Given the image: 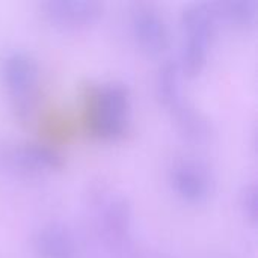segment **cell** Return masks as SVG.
<instances>
[{"label": "cell", "instance_id": "obj_1", "mask_svg": "<svg viewBox=\"0 0 258 258\" xmlns=\"http://www.w3.org/2000/svg\"><path fill=\"white\" fill-rule=\"evenodd\" d=\"M216 11L207 2H190L180 12L183 33L178 65L181 73L197 76L204 68L216 30Z\"/></svg>", "mask_w": 258, "mask_h": 258}, {"label": "cell", "instance_id": "obj_2", "mask_svg": "<svg viewBox=\"0 0 258 258\" xmlns=\"http://www.w3.org/2000/svg\"><path fill=\"white\" fill-rule=\"evenodd\" d=\"M130 110L132 94L128 86L119 80L104 82L91 95L88 113L89 130L100 139H118L128 130Z\"/></svg>", "mask_w": 258, "mask_h": 258}, {"label": "cell", "instance_id": "obj_3", "mask_svg": "<svg viewBox=\"0 0 258 258\" xmlns=\"http://www.w3.org/2000/svg\"><path fill=\"white\" fill-rule=\"evenodd\" d=\"M0 79L14 113L21 119L29 118L38 101L39 67L36 59L24 50L8 53L0 62Z\"/></svg>", "mask_w": 258, "mask_h": 258}, {"label": "cell", "instance_id": "obj_4", "mask_svg": "<svg viewBox=\"0 0 258 258\" xmlns=\"http://www.w3.org/2000/svg\"><path fill=\"white\" fill-rule=\"evenodd\" d=\"M97 228L116 258H136L132 239L133 209L127 197L107 194L97 201Z\"/></svg>", "mask_w": 258, "mask_h": 258}, {"label": "cell", "instance_id": "obj_5", "mask_svg": "<svg viewBox=\"0 0 258 258\" xmlns=\"http://www.w3.org/2000/svg\"><path fill=\"white\" fill-rule=\"evenodd\" d=\"M63 154L45 142H9L0 139V169L14 175H38L59 169Z\"/></svg>", "mask_w": 258, "mask_h": 258}, {"label": "cell", "instance_id": "obj_6", "mask_svg": "<svg viewBox=\"0 0 258 258\" xmlns=\"http://www.w3.org/2000/svg\"><path fill=\"white\" fill-rule=\"evenodd\" d=\"M130 27L138 45L150 54H160L169 45L168 21L160 9L151 3L133 5Z\"/></svg>", "mask_w": 258, "mask_h": 258}, {"label": "cell", "instance_id": "obj_7", "mask_svg": "<svg viewBox=\"0 0 258 258\" xmlns=\"http://www.w3.org/2000/svg\"><path fill=\"white\" fill-rule=\"evenodd\" d=\"M169 181L181 200L194 204L209 200L215 189V178L209 166L190 157L180 159L172 165Z\"/></svg>", "mask_w": 258, "mask_h": 258}, {"label": "cell", "instance_id": "obj_8", "mask_svg": "<svg viewBox=\"0 0 258 258\" xmlns=\"http://www.w3.org/2000/svg\"><path fill=\"white\" fill-rule=\"evenodd\" d=\"M44 17L63 27H82L103 15V3L97 0H45L41 3Z\"/></svg>", "mask_w": 258, "mask_h": 258}, {"label": "cell", "instance_id": "obj_9", "mask_svg": "<svg viewBox=\"0 0 258 258\" xmlns=\"http://www.w3.org/2000/svg\"><path fill=\"white\" fill-rule=\"evenodd\" d=\"M32 246L39 258H76L77 240L73 231L60 222H48L39 227Z\"/></svg>", "mask_w": 258, "mask_h": 258}, {"label": "cell", "instance_id": "obj_10", "mask_svg": "<svg viewBox=\"0 0 258 258\" xmlns=\"http://www.w3.org/2000/svg\"><path fill=\"white\" fill-rule=\"evenodd\" d=\"M178 132L190 142H206L212 135V124L209 118L190 101L183 98L175 107L169 110Z\"/></svg>", "mask_w": 258, "mask_h": 258}, {"label": "cell", "instance_id": "obj_11", "mask_svg": "<svg viewBox=\"0 0 258 258\" xmlns=\"http://www.w3.org/2000/svg\"><path fill=\"white\" fill-rule=\"evenodd\" d=\"M156 95L168 110L184 98L181 91V70L177 59L166 57L159 65L156 73Z\"/></svg>", "mask_w": 258, "mask_h": 258}, {"label": "cell", "instance_id": "obj_12", "mask_svg": "<svg viewBox=\"0 0 258 258\" xmlns=\"http://www.w3.org/2000/svg\"><path fill=\"white\" fill-rule=\"evenodd\" d=\"M213 6L218 17L237 27H249L258 18L257 0H225Z\"/></svg>", "mask_w": 258, "mask_h": 258}, {"label": "cell", "instance_id": "obj_13", "mask_svg": "<svg viewBox=\"0 0 258 258\" xmlns=\"http://www.w3.org/2000/svg\"><path fill=\"white\" fill-rule=\"evenodd\" d=\"M258 189L257 184L254 181L245 183L243 187L240 189V195H239V204L242 209L243 216L255 224L257 222V213H258V198H257Z\"/></svg>", "mask_w": 258, "mask_h": 258}]
</instances>
